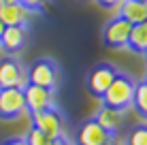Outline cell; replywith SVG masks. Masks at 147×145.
Here are the masks:
<instances>
[{"label": "cell", "mask_w": 147, "mask_h": 145, "mask_svg": "<svg viewBox=\"0 0 147 145\" xmlns=\"http://www.w3.org/2000/svg\"><path fill=\"white\" fill-rule=\"evenodd\" d=\"M134 86L136 83L132 81L130 77L126 75H115L113 83L107 88V92L102 94V103L105 107H111V109H117V111H126L128 107H132V100H134Z\"/></svg>", "instance_id": "cell-1"}, {"label": "cell", "mask_w": 147, "mask_h": 145, "mask_svg": "<svg viewBox=\"0 0 147 145\" xmlns=\"http://www.w3.org/2000/svg\"><path fill=\"white\" fill-rule=\"evenodd\" d=\"M28 113L24 90L19 88H0V117L2 119H15Z\"/></svg>", "instance_id": "cell-2"}, {"label": "cell", "mask_w": 147, "mask_h": 145, "mask_svg": "<svg viewBox=\"0 0 147 145\" xmlns=\"http://www.w3.org/2000/svg\"><path fill=\"white\" fill-rule=\"evenodd\" d=\"M130 32H132V24L126 22L124 17H115L105 26V32H102V38L109 47H115V49H124L128 47V41H130Z\"/></svg>", "instance_id": "cell-3"}, {"label": "cell", "mask_w": 147, "mask_h": 145, "mask_svg": "<svg viewBox=\"0 0 147 145\" xmlns=\"http://www.w3.org/2000/svg\"><path fill=\"white\" fill-rule=\"evenodd\" d=\"M32 128L40 130L43 134H47L49 139H62L64 128H62V117L55 109H47V111H38L32 113Z\"/></svg>", "instance_id": "cell-4"}, {"label": "cell", "mask_w": 147, "mask_h": 145, "mask_svg": "<svg viewBox=\"0 0 147 145\" xmlns=\"http://www.w3.org/2000/svg\"><path fill=\"white\" fill-rule=\"evenodd\" d=\"M24 98H26V109H28L30 115H32V113H38V111L53 109V90L28 83V86L24 88Z\"/></svg>", "instance_id": "cell-5"}, {"label": "cell", "mask_w": 147, "mask_h": 145, "mask_svg": "<svg viewBox=\"0 0 147 145\" xmlns=\"http://www.w3.org/2000/svg\"><path fill=\"white\" fill-rule=\"evenodd\" d=\"M28 81L32 83V86L53 90L58 86V68H55L49 60H38V62H34L32 66H30Z\"/></svg>", "instance_id": "cell-6"}, {"label": "cell", "mask_w": 147, "mask_h": 145, "mask_svg": "<svg viewBox=\"0 0 147 145\" xmlns=\"http://www.w3.org/2000/svg\"><path fill=\"white\" fill-rule=\"evenodd\" d=\"M28 73L19 66L15 60H2L0 62V88H19L28 86Z\"/></svg>", "instance_id": "cell-7"}, {"label": "cell", "mask_w": 147, "mask_h": 145, "mask_svg": "<svg viewBox=\"0 0 147 145\" xmlns=\"http://www.w3.org/2000/svg\"><path fill=\"white\" fill-rule=\"evenodd\" d=\"M111 137L113 134H109L96 119H88L77 132V145H105L111 141Z\"/></svg>", "instance_id": "cell-8"}, {"label": "cell", "mask_w": 147, "mask_h": 145, "mask_svg": "<svg viewBox=\"0 0 147 145\" xmlns=\"http://www.w3.org/2000/svg\"><path fill=\"white\" fill-rule=\"evenodd\" d=\"M115 68L109 64H98L96 68H92V73L88 75V88L94 96H102L107 92V88L113 83L115 79Z\"/></svg>", "instance_id": "cell-9"}, {"label": "cell", "mask_w": 147, "mask_h": 145, "mask_svg": "<svg viewBox=\"0 0 147 145\" xmlns=\"http://www.w3.org/2000/svg\"><path fill=\"white\" fill-rule=\"evenodd\" d=\"M32 11L26 9L24 4L13 2V4H0V22L4 26H26Z\"/></svg>", "instance_id": "cell-10"}, {"label": "cell", "mask_w": 147, "mask_h": 145, "mask_svg": "<svg viewBox=\"0 0 147 145\" xmlns=\"http://www.w3.org/2000/svg\"><path fill=\"white\" fill-rule=\"evenodd\" d=\"M26 28L24 26H4L0 34V47L9 53H15L26 45Z\"/></svg>", "instance_id": "cell-11"}, {"label": "cell", "mask_w": 147, "mask_h": 145, "mask_svg": "<svg viewBox=\"0 0 147 145\" xmlns=\"http://www.w3.org/2000/svg\"><path fill=\"white\" fill-rule=\"evenodd\" d=\"M119 17L130 22L132 26L147 22V2H139V0H121L119 4Z\"/></svg>", "instance_id": "cell-12"}, {"label": "cell", "mask_w": 147, "mask_h": 145, "mask_svg": "<svg viewBox=\"0 0 147 145\" xmlns=\"http://www.w3.org/2000/svg\"><path fill=\"white\" fill-rule=\"evenodd\" d=\"M96 122L100 124V126L105 128L109 134H115L119 132L121 124H124V117H121V111H117V109H111V107H102L98 111V115L94 117Z\"/></svg>", "instance_id": "cell-13"}, {"label": "cell", "mask_w": 147, "mask_h": 145, "mask_svg": "<svg viewBox=\"0 0 147 145\" xmlns=\"http://www.w3.org/2000/svg\"><path fill=\"white\" fill-rule=\"evenodd\" d=\"M128 47L132 49V51H136V53H145L147 51V22L132 26Z\"/></svg>", "instance_id": "cell-14"}, {"label": "cell", "mask_w": 147, "mask_h": 145, "mask_svg": "<svg viewBox=\"0 0 147 145\" xmlns=\"http://www.w3.org/2000/svg\"><path fill=\"white\" fill-rule=\"evenodd\" d=\"M132 105H134V109L141 113V115L147 117V83L145 81L134 86V100H132Z\"/></svg>", "instance_id": "cell-15"}, {"label": "cell", "mask_w": 147, "mask_h": 145, "mask_svg": "<svg viewBox=\"0 0 147 145\" xmlns=\"http://www.w3.org/2000/svg\"><path fill=\"white\" fill-rule=\"evenodd\" d=\"M26 143L28 145H53V139H49L47 134H43L36 128H30L26 134Z\"/></svg>", "instance_id": "cell-16"}, {"label": "cell", "mask_w": 147, "mask_h": 145, "mask_svg": "<svg viewBox=\"0 0 147 145\" xmlns=\"http://www.w3.org/2000/svg\"><path fill=\"white\" fill-rule=\"evenodd\" d=\"M126 145H147V126H136L126 139Z\"/></svg>", "instance_id": "cell-17"}, {"label": "cell", "mask_w": 147, "mask_h": 145, "mask_svg": "<svg viewBox=\"0 0 147 145\" xmlns=\"http://www.w3.org/2000/svg\"><path fill=\"white\" fill-rule=\"evenodd\" d=\"M19 4H24L26 9H30V11H38V9L45 7V2L47 0H17Z\"/></svg>", "instance_id": "cell-18"}, {"label": "cell", "mask_w": 147, "mask_h": 145, "mask_svg": "<svg viewBox=\"0 0 147 145\" xmlns=\"http://www.w3.org/2000/svg\"><path fill=\"white\" fill-rule=\"evenodd\" d=\"M102 7H119L121 4V0H98Z\"/></svg>", "instance_id": "cell-19"}, {"label": "cell", "mask_w": 147, "mask_h": 145, "mask_svg": "<svg viewBox=\"0 0 147 145\" xmlns=\"http://www.w3.org/2000/svg\"><path fill=\"white\" fill-rule=\"evenodd\" d=\"M2 145H28V143H26V139H9Z\"/></svg>", "instance_id": "cell-20"}, {"label": "cell", "mask_w": 147, "mask_h": 145, "mask_svg": "<svg viewBox=\"0 0 147 145\" xmlns=\"http://www.w3.org/2000/svg\"><path fill=\"white\" fill-rule=\"evenodd\" d=\"M105 145H126V141H121L119 137H115V134H113V137H111V141L105 143Z\"/></svg>", "instance_id": "cell-21"}, {"label": "cell", "mask_w": 147, "mask_h": 145, "mask_svg": "<svg viewBox=\"0 0 147 145\" xmlns=\"http://www.w3.org/2000/svg\"><path fill=\"white\" fill-rule=\"evenodd\" d=\"M53 145H70V143H68L66 139L62 137V139H55V141H53Z\"/></svg>", "instance_id": "cell-22"}, {"label": "cell", "mask_w": 147, "mask_h": 145, "mask_svg": "<svg viewBox=\"0 0 147 145\" xmlns=\"http://www.w3.org/2000/svg\"><path fill=\"white\" fill-rule=\"evenodd\" d=\"M13 2H17V0H0V4H13Z\"/></svg>", "instance_id": "cell-23"}, {"label": "cell", "mask_w": 147, "mask_h": 145, "mask_svg": "<svg viewBox=\"0 0 147 145\" xmlns=\"http://www.w3.org/2000/svg\"><path fill=\"white\" fill-rule=\"evenodd\" d=\"M2 30H4V24H2V22H0V34H2Z\"/></svg>", "instance_id": "cell-24"}, {"label": "cell", "mask_w": 147, "mask_h": 145, "mask_svg": "<svg viewBox=\"0 0 147 145\" xmlns=\"http://www.w3.org/2000/svg\"><path fill=\"white\" fill-rule=\"evenodd\" d=\"M139 2H147V0H139Z\"/></svg>", "instance_id": "cell-25"}, {"label": "cell", "mask_w": 147, "mask_h": 145, "mask_svg": "<svg viewBox=\"0 0 147 145\" xmlns=\"http://www.w3.org/2000/svg\"><path fill=\"white\" fill-rule=\"evenodd\" d=\"M145 83H147V75H145Z\"/></svg>", "instance_id": "cell-26"}, {"label": "cell", "mask_w": 147, "mask_h": 145, "mask_svg": "<svg viewBox=\"0 0 147 145\" xmlns=\"http://www.w3.org/2000/svg\"><path fill=\"white\" fill-rule=\"evenodd\" d=\"M145 58H147V51H145Z\"/></svg>", "instance_id": "cell-27"}]
</instances>
